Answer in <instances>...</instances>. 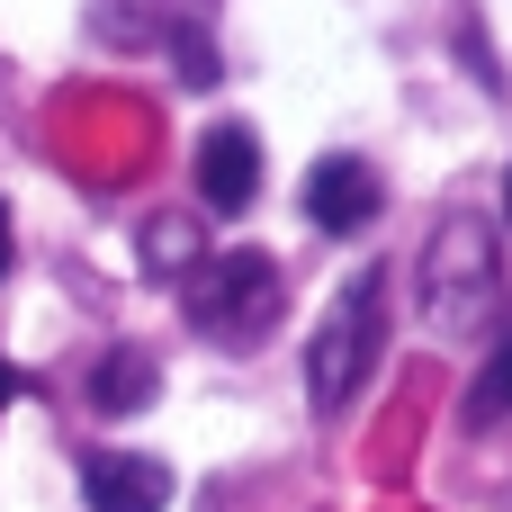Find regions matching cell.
<instances>
[{
  "label": "cell",
  "mask_w": 512,
  "mask_h": 512,
  "mask_svg": "<svg viewBox=\"0 0 512 512\" xmlns=\"http://www.w3.org/2000/svg\"><path fill=\"white\" fill-rule=\"evenodd\" d=\"M153 387H162V378H153L144 351H108V360L90 369V405H99V414H135V405H153Z\"/></svg>",
  "instance_id": "cell-7"
},
{
  "label": "cell",
  "mask_w": 512,
  "mask_h": 512,
  "mask_svg": "<svg viewBox=\"0 0 512 512\" xmlns=\"http://www.w3.org/2000/svg\"><path fill=\"white\" fill-rule=\"evenodd\" d=\"M495 234L477 216H441L432 252H423V315L441 333H468L477 315H495Z\"/></svg>",
  "instance_id": "cell-3"
},
{
  "label": "cell",
  "mask_w": 512,
  "mask_h": 512,
  "mask_svg": "<svg viewBox=\"0 0 512 512\" xmlns=\"http://www.w3.org/2000/svg\"><path fill=\"white\" fill-rule=\"evenodd\" d=\"M378 333H387V270H360L342 279V297L324 306V333L306 351V396L315 414H342L360 396V378L378 369Z\"/></svg>",
  "instance_id": "cell-1"
},
{
  "label": "cell",
  "mask_w": 512,
  "mask_h": 512,
  "mask_svg": "<svg viewBox=\"0 0 512 512\" xmlns=\"http://www.w3.org/2000/svg\"><path fill=\"white\" fill-rule=\"evenodd\" d=\"M9 396H18V369H9V360H0V405H9Z\"/></svg>",
  "instance_id": "cell-11"
},
{
  "label": "cell",
  "mask_w": 512,
  "mask_h": 512,
  "mask_svg": "<svg viewBox=\"0 0 512 512\" xmlns=\"http://www.w3.org/2000/svg\"><path fill=\"white\" fill-rule=\"evenodd\" d=\"M189 261H198V225H189V216H153V225H144V270H153V279H180Z\"/></svg>",
  "instance_id": "cell-8"
},
{
  "label": "cell",
  "mask_w": 512,
  "mask_h": 512,
  "mask_svg": "<svg viewBox=\"0 0 512 512\" xmlns=\"http://www.w3.org/2000/svg\"><path fill=\"white\" fill-rule=\"evenodd\" d=\"M504 414H512V333L486 351V369L468 387V423H504Z\"/></svg>",
  "instance_id": "cell-9"
},
{
  "label": "cell",
  "mask_w": 512,
  "mask_h": 512,
  "mask_svg": "<svg viewBox=\"0 0 512 512\" xmlns=\"http://www.w3.org/2000/svg\"><path fill=\"white\" fill-rule=\"evenodd\" d=\"M279 306H288V279L270 252H225L189 279V324L207 342H261L279 324Z\"/></svg>",
  "instance_id": "cell-2"
},
{
  "label": "cell",
  "mask_w": 512,
  "mask_h": 512,
  "mask_svg": "<svg viewBox=\"0 0 512 512\" xmlns=\"http://www.w3.org/2000/svg\"><path fill=\"white\" fill-rule=\"evenodd\" d=\"M198 198L216 216H243L261 198V144H252V126H207L198 135Z\"/></svg>",
  "instance_id": "cell-4"
},
{
  "label": "cell",
  "mask_w": 512,
  "mask_h": 512,
  "mask_svg": "<svg viewBox=\"0 0 512 512\" xmlns=\"http://www.w3.org/2000/svg\"><path fill=\"white\" fill-rule=\"evenodd\" d=\"M81 495H90V512H162L171 504V468L144 459V450H99L81 468Z\"/></svg>",
  "instance_id": "cell-6"
},
{
  "label": "cell",
  "mask_w": 512,
  "mask_h": 512,
  "mask_svg": "<svg viewBox=\"0 0 512 512\" xmlns=\"http://www.w3.org/2000/svg\"><path fill=\"white\" fill-rule=\"evenodd\" d=\"M306 216H315L324 234H360V225L378 216V171H369L360 153H324V162L306 171Z\"/></svg>",
  "instance_id": "cell-5"
},
{
  "label": "cell",
  "mask_w": 512,
  "mask_h": 512,
  "mask_svg": "<svg viewBox=\"0 0 512 512\" xmlns=\"http://www.w3.org/2000/svg\"><path fill=\"white\" fill-rule=\"evenodd\" d=\"M504 216H512V180H504Z\"/></svg>",
  "instance_id": "cell-12"
},
{
  "label": "cell",
  "mask_w": 512,
  "mask_h": 512,
  "mask_svg": "<svg viewBox=\"0 0 512 512\" xmlns=\"http://www.w3.org/2000/svg\"><path fill=\"white\" fill-rule=\"evenodd\" d=\"M9 261H18V243H9V207H0V270H9Z\"/></svg>",
  "instance_id": "cell-10"
}]
</instances>
